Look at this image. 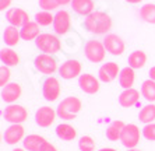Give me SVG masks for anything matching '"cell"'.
Returning <instances> with one entry per match:
<instances>
[{
  "label": "cell",
  "instance_id": "obj_1",
  "mask_svg": "<svg viewBox=\"0 0 155 151\" xmlns=\"http://www.w3.org/2000/svg\"><path fill=\"white\" fill-rule=\"evenodd\" d=\"M84 28L92 35H106L112 29V18L105 11H92L84 17Z\"/></svg>",
  "mask_w": 155,
  "mask_h": 151
},
{
  "label": "cell",
  "instance_id": "obj_2",
  "mask_svg": "<svg viewBox=\"0 0 155 151\" xmlns=\"http://www.w3.org/2000/svg\"><path fill=\"white\" fill-rule=\"evenodd\" d=\"M83 108V102L77 97H67L58 105V118L63 120H73L76 119L78 112Z\"/></svg>",
  "mask_w": 155,
  "mask_h": 151
},
{
  "label": "cell",
  "instance_id": "obj_3",
  "mask_svg": "<svg viewBox=\"0 0 155 151\" xmlns=\"http://www.w3.org/2000/svg\"><path fill=\"white\" fill-rule=\"evenodd\" d=\"M36 48L42 52V53H48V55H54L60 52L61 49V43L60 39L54 34H49V32H42L35 41Z\"/></svg>",
  "mask_w": 155,
  "mask_h": 151
},
{
  "label": "cell",
  "instance_id": "obj_4",
  "mask_svg": "<svg viewBox=\"0 0 155 151\" xmlns=\"http://www.w3.org/2000/svg\"><path fill=\"white\" fill-rule=\"evenodd\" d=\"M84 55H85L87 60L91 63H101L105 60L106 56V49L102 41L98 39H90L84 46Z\"/></svg>",
  "mask_w": 155,
  "mask_h": 151
},
{
  "label": "cell",
  "instance_id": "obj_5",
  "mask_svg": "<svg viewBox=\"0 0 155 151\" xmlns=\"http://www.w3.org/2000/svg\"><path fill=\"white\" fill-rule=\"evenodd\" d=\"M3 119L11 125H21L28 119V111L22 105L11 104L4 108Z\"/></svg>",
  "mask_w": 155,
  "mask_h": 151
},
{
  "label": "cell",
  "instance_id": "obj_6",
  "mask_svg": "<svg viewBox=\"0 0 155 151\" xmlns=\"http://www.w3.org/2000/svg\"><path fill=\"white\" fill-rule=\"evenodd\" d=\"M34 66L39 73L45 76H52L56 72H59V65L56 59L52 56V55L48 53H41L38 55L34 60Z\"/></svg>",
  "mask_w": 155,
  "mask_h": 151
},
{
  "label": "cell",
  "instance_id": "obj_7",
  "mask_svg": "<svg viewBox=\"0 0 155 151\" xmlns=\"http://www.w3.org/2000/svg\"><path fill=\"white\" fill-rule=\"evenodd\" d=\"M141 134H143V132H140V127H138L137 125H134V123H127L122 132L120 143H122L126 148L137 147L138 143H140Z\"/></svg>",
  "mask_w": 155,
  "mask_h": 151
},
{
  "label": "cell",
  "instance_id": "obj_8",
  "mask_svg": "<svg viewBox=\"0 0 155 151\" xmlns=\"http://www.w3.org/2000/svg\"><path fill=\"white\" fill-rule=\"evenodd\" d=\"M61 92V87L59 80L53 76H48V79H45L42 84V95L48 102H54L60 97Z\"/></svg>",
  "mask_w": 155,
  "mask_h": 151
},
{
  "label": "cell",
  "instance_id": "obj_9",
  "mask_svg": "<svg viewBox=\"0 0 155 151\" xmlns=\"http://www.w3.org/2000/svg\"><path fill=\"white\" fill-rule=\"evenodd\" d=\"M104 45L106 52L113 56H120V55L126 50V43L123 41L122 36H119L117 34H106L104 36Z\"/></svg>",
  "mask_w": 155,
  "mask_h": 151
},
{
  "label": "cell",
  "instance_id": "obj_10",
  "mask_svg": "<svg viewBox=\"0 0 155 151\" xmlns=\"http://www.w3.org/2000/svg\"><path fill=\"white\" fill-rule=\"evenodd\" d=\"M81 72H83V65L76 59H69L59 66V74L64 80L77 79L81 76Z\"/></svg>",
  "mask_w": 155,
  "mask_h": 151
},
{
  "label": "cell",
  "instance_id": "obj_11",
  "mask_svg": "<svg viewBox=\"0 0 155 151\" xmlns=\"http://www.w3.org/2000/svg\"><path fill=\"white\" fill-rule=\"evenodd\" d=\"M6 21L8 22V25H14V27L21 28L25 24H28L31 20H29V14L24 8L11 7L6 11Z\"/></svg>",
  "mask_w": 155,
  "mask_h": 151
},
{
  "label": "cell",
  "instance_id": "obj_12",
  "mask_svg": "<svg viewBox=\"0 0 155 151\" xmlns=\"http://www.w3.org/2000/svg\"><path fill=\"white\" fill-rule=\"evenodd\" d=\"M53 31L58 35H66L71 28V17L70 13L66 10H60L54 14V21H53Z\"/></svg>",
  "mask_w": 155,
  "mask_h": 151
},
{
  "label": "cell",
  "instance_id": "obj_13",
  "mask_svg": "<svg viewBox=\"0 0 155 151\" xmlns=\"http://www.w3.org/2000/svg\"><path fill=\"white\" fill-rule=\"evenodd\" d=\"M120 70L117 63L115 62H106L99 67L98 70V79L101 80L102 83H112L113 80H116L120 74Z\"/></svg>",
  "mask_w": 155,
  "mask_h": 151
},
{
  "label": "cell",
  "instance_id": "obj_14",
  "mask_svg": "<svg viewBox=\"0 0 155 151\" xmlns=\"http://www.w3.org/2000/svg\"><path fill=\"white\" fill-rule=\"evenodd\" d=\"M58 118V112L52 106H41L35 112V122L39 127H49L53 125L54 119Z\"/></svg>",
  "mask_w": 155,
  "mask_h": 151
},
{
  "label": "cell",
  "instance_id": "obj_15",
  "mask_svg": "<svg viewBox=\"0 0 155 151\" xmlns=\"http://www.w3.org/2000/svg\"><path fill=\"white\" fill-rule=\"evenodd\" d=\"M99 81L101 80L97 79L95 76L90 74V73H84L78 77V87L83 92L94 95L99 91Z\"/></svg>",
  "mask_w": 155,
  "mask_h": 151
},
{
  "label": "cell",
  "instance_id": "obj_16",
  "mask_svg": "<svg viewBox=\"0 0 155 151\" xmlns=\"http://www.w3.org/2000/svg\"><path fill=\"white\" fill-rule=\"evenodd\" d=\"M25 129L22 125H10L6 129V132L3 133V140L6 141V144L14 146V144L20 143L21 140L25 139Z\"/></svg>",
  "mask_w": 155,
  "mask_h": 151
},
{
  "label": "cell",
  "instance_id": "obj_17",
  "mask_svg": "<svg viewBox=\"0 0 155 151\" xmlns=\"http://www.w3.org/2000/svg\"><path fill=\"white\" fill-rule=\"evenodd\" d=\"M22 88L18 83H8L2 88V99L6 104H14L18 98L21 97Z\"/></svg>",
  "mask_w": 155,
  "mask_h": 151
},
{
  "label": "cell",
  "instance_id": "obj_18",
  "mask_svg": "<svg viewBox=\"0 0 155 151\" xmlns=\"http://www.w3.org/2000/svg\"><path fill=\"white\" fill-rule=\"evenodd\" d=\"M138 101H140V91L136 88L123 90L119 95V104L123 108H131L138 104Z\"/></svg>",
  "mask_w": 155,
  "mask_h": 151
},
{
  "label": "cell",
  "instance_id": "obj_19",
  "mask_svg": "<svg viewBox=\"0 0 155 151\" xmlns=\"http://www.w3.org/2000/svg\"><path fill=\"white\" fill-rule=\"evenodd\" d=\"M71 10L78 15H83V17H87L90 15L92 11H94V0H73L71 3Z\"/></svg>",
  "mask_w": 155,
  "mask_h": 151
},
{
  "label": "cell",
  "instance_id": "obj_20",
  "mask_svg": "<svg viewBox=\"0 0 155 151\" xmlns=\"http://www.w3.org/2000/svg\"><path fill=\"white\" fill-rule=\"evenodd\" d=\"M21 31V39L24 41H36V38L41 35V25L36 21H29L28 24H25L24 27L20 28Z\"/></svg>",
  "mask_w": 155,
  "mask_h": 151
},
{
  "label": "cell",
  "instance_id": "obj_21",
  "mask_svg": "<svg viewBox=\"0 0 155 151\" xmlns=\"http://www.w3.org/2000/svg\"><path fill=\"white\" fill-rule=\"evenodd\" d=\"M20 39H21V31H20L18 27L8 25V27L4 28V31H3V42L6 43V46H10V48L15 46V45H18Z\"/></svg>",
  "mask_w": 155,
  "mask_h": 151
},
{
  "label": "cell",
  "instance_id": "obj_22",
  "mask_svg": "<svg viewBox=\"0 0 155 151\" xmlns=\"http://www.w3.org/2000/svg\"><path fill=\"white\" fill-rule=\"evenodd\" d=\"M136 81V73H134V69H131L130 66L127 67H123L120 70L119 74V84L123 90H127V88H133V84Z\"/></svg>",
  "mask_w": 155,
  "mask_h": 151
},
{
  "label": "cell",
  "instance_id": "obj_23",
  "mask_svg": "<svg viewBox=\"0 0 155 151\" xmlns=\"http://www.w3.org/2000/svg\"><path fill=\"white\" fill-rule=\"evenodd\" d=\"M0 60L4 66H8V67H14L20 63V56L15 52L14 49H11L10 46L3 48L0 50Z\"/></svg>",
  "mask_w": 155,
  "mask_h": 151
},
{
  "label": "cell",
  "instance_id": "obj_24",
  "mask_svg": "<svg viewBox=\"0 0 155 151\" xmlns=\"http://www.w3.org/2000/svg\"><path fill=\"white\" fill-rule=\"evenodd\" d=\"M127 63L131 69L134 70H138V69H143L147 63V53L144 50H134L129 55V59H127Z\"/></svg>",
  "mask_w": 155,
  "mask_h": 151
},
{
  "label": "cell",
  "instance_id": "obj_25",
  "mask_svg": "<svg viewBox=\"0 0 155 151\" xmlns=\"http://www.w3.org/2000/svg\"><path fill=\"white\" fill-rule=\"evenodd\" d=\"M56 136L60 140L71 141L77 137V130L69 123H60V125L56 126Z\"/></svg>",
  "mask_w": 155,
  "mask_h": 151
},
{
  "label": "cell",
  "instance_id": "obj_26",
  "mask_svg": "<svg viewBox=\"0 0 155 151\" xmlns=\"http://www.w3.org/2000/svg\"><path fill=\"white\" fill-rule=\"evenodd\" d=\"M45 141L46 140L42 136H39V134H28L22 140V143H24V148L27 151H41Z\"/></svg>",
  "mask_w": 155,
  "mask_h": 151
},
{
  "label": "cell",
  "instance_id": "obj_27",
  "mask_svg": "<svg viewBox=\"0 0 155 151\" xmlns=\"http://www.w3.org/2000/svg\"><path fill=\"white\" fill-rule=\"evenodd\" d=\"M124 126H126V123H123L122 120H113V122L106 127V137H108L110 141L120 140Z\"/></svg>",
  "mask_w": 155,
  "mask_h": 151
},
{
  "label": "cell",
  "instance_id": "obj_28",
  "mask_svg": "<svg viewBox=\"0 0 155 151\" xmlns=\"http://www.w3.org/2000/svg\"><path fill=\"white\" fill-rule=\"evenodd\" d=\"M138 120L144 125L155 122V104H148L138 112Z\"/></svg>",
  "mask_w": 155,
  "mask_h": 151
},
{
  "label": "cell",
  "instance_id": "obj_29",
  "mask_svg": "<svg viewBox=\"0 0 155 151\" xmlns=\"http://www.w3.org/2000/svg\"><path fill=\"white\" fill-rule=\"evenodd\" d=\"M141 95L150 104H154L155 102V81L154 80L148 79L145 81H143V84H141Z\"/></svg>",
  "mask_w": 155,
  "mask_h": 151
},
{
  "label": "cell",
  "instance_id": "obj_30",
  "mask_svg": "<svg viewBox=\"0 0 155 151\" xmlns=\"http://www.w3.org/2000/svg\"><path fill=\"white\" fill-rule=\"evenodd\" d=\"M140 18L147 24H155V4L145 3L140 8Z\"/></svg>",
  "mask_w": 155,
  "mask_h": 151
},
{
  "label": "cell",
  "instance_id": "obj_31",
  "mask_svg": "<svg viewBox=\"0 0 155 151\" xmlns=\"http://www.w3.org/2000/svg\"><path fill=\"white\" fill-rule=\"evenodd\" d=\"M34 18H35V21L41 27H51V25H53V21H54V15L52 14L51 11H45V10L35 13Z\"/></svg>",
  "mask_w": 155,
  "mask_h": 151
},
{
  "label": "cell",
  "instance_id": "obj_32",
  "mask_svg": "<svg viewBox=\"0 0 155 151\" xmlns=\"http://www.w3.org/2000/svg\"><path fill=\"white\" fill-rule=\"evenodd\" d=\"M80 151H95V140L90 136H83L78 140Z\"/></svg>",
  "mask_w": 155,
  "mask_h": 151
},
{
  "label": "cell",
  "instance_id": "obj_33",
  "mask_svg": "<svg viewBox=\"0 0 155 151\" xmlns=\"http://www.w3.org/2000/svg\"><path fill=\"white\" fill-rule=\"evenodd\" d=\"M10 77H11L10 67L2 65V67H0V87H2V88L10 83Z\"/></svg>",
  "mask_w": 155,
  "mask_h": 151
},
{
  "label": "cell",
  "instance_id": "obj_34",
  "mask_svg": "<svg viewBox=\"0 0 155 151\" xmlns=\"http://www.w3.org/2000/svg\"><path fill=\"white\" fill-rule=\"evenodd\" d=\"M38 4H39L41 10L45 11H53L60 6L58 0H38Z\"/></svg>",
  "mask_w": 155,
  "mask_h": 151
},
{
  "label": "cell",
  "instance_id": "obj_35",
  "mask_svg": "<svg viewBox=\"0 0 155 151\" xmlns=\"http://www.w3.org/2000/svg\"><path fill=\"white\" fill-rule=\"evenodd\" d=\"M141 132H143V137L144 139H147L150 141H155V122L145 125L144 129L141 130Z\"/></svg>",
  "mask_w": 155,
  "mask_h": 151
},
{
  "label": "cell",
  "instance_id": "obj_36",
  "mask_svg": "<svg viewBox=\"0 0 155 151\" xmlns=\"http://www.w3.org/2000/svg\"><path fill=\"white\" fill-rule=\"evenodd\" d=\"M11 2L13 0H0V10L2 11H7L8 8H11Z\"/></svg>",
  "mask_w": 155,
  "mask_h": 151
},
{
  "label": "cell",
  "instance_id": "obj_37",
  "mask_svg": "<svg viewBox=\"0 0 155 151\" xmlns=\"http://www.w3.org/2000/svg\"><path fill=\"white\" fill-rule=\"evenodd\" d=\"M41 151H58V148L54 147L52 143H49V141H45V144L42 146Z\"/></svg>",
  "mask_w": 155,
  "mask_h": 151
},
{
  "label": "cell",
  "instance_id": "obj_38",
  "mask_svg": "<svg viewBox=\"0 0 155 151\" xmlns=\"http://www.w3.org/2000/svg\"><path fill=\"white\" fill-rule=\"evenodd\" d=\"M148 76H150V79L155 81V66H152V67L150 69V72H148Z\"/></svg>",
  "mask_w": 155,
  "mask_h": 151
},
{
  "label": "cell",
  "instance_id": "obj_39",
  "mask_svg": "<svg viewBox=\"0 0 155 151\" xmlns=\"http://www.w3.org/2000/svg\"><path fill=\"white\" fill-rule=\"evenodd\" d=\"M59 2V4H60V6H67V4H70L73 2V0H58Z\"/></svg>",
  "mask_w": 155,
  "mask_h": 151
},
{
  "label": "cell",
  "instance_id": "obj_40",
  "mask_svg": "<svg viewBox=\"0 0 155 151\" xmlns=\"http://www.w3.org/2000/svg\"><path fill=\"white\" fill-rule=\"evenodd\" d=\"M126 3H129V4H140L143 0H124Z\"/></svg>",
  "mask_w": 155,
  "mask_h": 151
},
{
  "label": "cell",
  "instance_id": "obj_41",
  "mask_svg": "<svg viewBox=\"0 0 155 151\" xmlns=\"http://www.w3.org/2000/svg\"><path fill=\"white\" fill-rule=\"evenodd\" d=\"M98 151H117V150H115V148H109V147H106V148H102V150H98Z\"/></svg>",
  "mask_w": 155,
  "mask_h": 151
},
{
  "label": "cell",
  "instance_id": "obj_42",
  "mask_svg": "<svg viewBox=\"0 0 155 151\" xmlns=\"http://www.w3.org/2000/svg\"><path fill=\"white\" fill-rule=\"evenodd\" d=\"M127 151H143V150H140V148H137V147H134V148H127Z\"/></svg>",
  "mask_w": 155,
  "mask_h": 151
},
{
  "label": "cell",
  "instance_id": "obj_43",
  "mask_svg": "<svg viewBox=\"0 0 155 151\" xmlns=\"http://www.w3.org/2000/svg\"><path fill=\"white\" fill-rule=\"evenodd\" d=\"M13 151H27V150H25V148H18V147H17V148H14Z\"/></svg>",
  "mask_w": 155,
  "mask_h": 151
}]
</instances>
